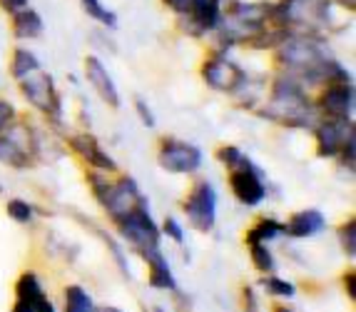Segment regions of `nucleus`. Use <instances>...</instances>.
I'll return each mask as SVG.
<instances>
[{"instance_id": "1a4fd4ad", "label": "nucleus", "mask_w": 356, "mask_h": 312, "mask_svg": "<svg viewBox=\"0 0 356 312\" xmlns=\"http://www.w3.org/2000/svg\"><path fill=\"white\" fill-rule=\"evenodd\" d=\"M85 72H88V80L90 85L100 93V98L105 102H110L113 108H120V95H118V88H115L113 78L107 75V70L102 68V63L97 61L95 55H90L88 61H85Z\"/></svg>"}, {"instance_id": "72a5a7b5", "label": "nucleus", "mask_w": 356, "mask_h": 312, "mask_svg": "<svg viewBox=\"0 0 356 312\" xmlns=\"http://www.w3.org/2000/svg\"><path fill=\"white\" fill-rule=\"evenodd\" d=\"M97 312H122V310H120V307H100Z\"/></svg>"}, {"instance_id": "b1692460", "label": "nucleus", "mask_w": 356, "mask_h": 312, "mask_svg": "<svg viewBox=\"0 0 356 312\" xmlns=\"http://www.w3.org/2000/svg\"><path fill=\"white\" fill-rule=\"evenodd\" d=\"M8 215L18 222H28L33 217V210H30V205L23 203V200H10L8 203Z\"/></svg>"}, {"instance_id": "2f4dec72", "label": "nucleus", "mask_w": 356, "mask_h": 312, "mask_svg": "<svg viewBox=\"0 0 356 312\" xmlns=\"http://www.w3.org/2000/svg\"><path fill=\"white\" fill-rule=\"evenodd\" d=\"M13 312H35V307H33V302H28V300H18V305L13 307Z\"/></svg>"}, {"instance_id": "7ed1b4c3", "label": "nucleus", "mask_w": 356, "mask_h": 312, "mask_svg": "<svg viewBox=\"0 0 356 312\" xmlns=\"http://www.w3.org/2000/svg\"><path fill=\"white\" fill-rule=\"evenodd\" d=\"M160 165L170 173H195L202 165V153L190 143L167 140L160 150Z\"/></svg>"}, {"instance_id": "f257e3e1", "label": "nucleus", "mask_w": 356, "mask_h": 312, "mask_svg": "<svg viewBox=\"0 0 356 312\" xmlns=\"http://www.w3.org/2000/svg\"><path fill=\"white\" fill-rule=\"evenodd\" d=\"M120 225H122L125 237H130L137 247H143V252L160 247V230L154 228L152 217L147 215V203L140 205V208H135L130 215L122 217Z\"/></svg>"}, {"instance_id": "bb28decb", "label": "nucleus", "mask_w": 356, "mask_h": 312, "mask_svg": "<svg viewBox=\"0 0 356 312\" xmlns=\"http://www.w3.org/2000/svg\"><path fill=\"white\" fill-rule=\"evenodd\" d=\"M167 6L175 8L177 13H192V8L200 3V0H165Z\"/></svg>"}, {"instance_id": "f704fd0d", "label": "nucleus", "mask_w": 356, "mask_h": 312, "mask_svg": "<svg viewBox=\"0 0 356 312\" xmlns=\"http://www.w3.org/2000/svg\"><path fill=\"white\" fill-rule=\"evenodd\" d=\"M280 312H289V310H280Z\"/></svg>"}, {"instance_id": "f03ea898", "label": "nucleus", "mask_w": 356, "mask_h": 312, "mask_svg": "<svg viewBox=\"0 0 356 312\" xmlns=\"http://www.w3.org/2000/svg\"><path fill=\"white\" fill-rule=\"evenodd\" d=\"M184 212L197 230H209L217 217V195L209 182H200L184 203Z\"/></svg>"}, {"instance_id": "393cba45", "label": "nucleus", "mask_w": 356, "mask_h": 312, "mask_svg": "<svg viewBox=\"0 0 356 312\" xmlns=\"http://www.w3.org/2000/svg\"><path fill=\"white\" fill-rule=\"evenodd\" d=\"M267 290L274 295H282V297H291L294 295V288H291V282L280 280V277H269L267 280Z\"/></svg>"}, {"instance_id": "39448f33", "label": "nucleus", "mask_w": 356, "mask_h": 312, "mask_svg": "<svg viewBox=\"0 0 356 312\" xmlns=\"http://www.w3.org/2000/svg\"><path fill=\"white\" fill-rule=\"evenodd\" d=\"M229 182H232V190H234L239 203L259 205L261 200H264V192H267L264 190V182L259 180V173L252 168L250 160L244 162L242 168H237L234 173H232Z\"/></svg>"}, {"instance_id": "7c9ffc66", "label": "nucleus", "mask_w": 356, "mask_h": 312, "mask_svg": "<svg viewBox=\"0 0 356 312\" xmlns=\"http://www.w3.org/2000/svg\"><path fill=\"white\" fill-rule=\"evenodd\" d=\"M137 110H140V118L147 127H154V115L149 113V108L145 105V100H137Z\"/></svg>"}, {"instance_id": "412c9836", "label": "nucleus", "mask_w": 356, "mask_h": 312, "mask_svg": "<svg viewBox=\"0 0 356 312\" xmlns=\"http://www.w3.org/2000/svg\"><path fill=\"white\" fill-rule=\"evenodd\" d=\"M38 61H35V55L28 53V50H18L15 53V61H13V75L18 80H23L25 75H30V72H35L38 70Z\"/></svg>"}, {"instance_id": "20e7f679", "label": "nucleus", "mask_w": 356, "mask_h": 312, "mask_svg": "<svg viewBox=\"0 0 356 312\" xmlns=\"http://www.w3.org/2000/svg\"><path fill=\"white\" fill-rule=\"evenodd\" d=\"M102 203H105L107 212L120 222L125 215H130L135 208L145 205V198L140 195V190H137L135 180L127 178V180H122L120 185L107 187V192L102 195Z\"/></svg>"}, {"instance_id": "2eb2a0df", "label": "nucleus", "mask_w": 356, "mask_h": 312, "mask_svg": "<svg viewBox=\"0 0 356 312\" xmlns=\"http://www.w3.org/2000/svg\"><path fill=\"white\" fill-rule=\"evenodd\" d=\"M192 20L200 23V28H217L222 20V8L220 0H200L195 8H192Z\"/></svg>"}, {"instance_id": "473e14b6", "label": "nucleus", "mask_w": 356, "mask_h": 312, "mask_svg": "<svg viewBox=\"0 0 356 312\" xmlns=\"http://www.w3.org/2000/svg\"><path fill=\"white\" fill-rule=\"evenodd\" d=\"M346 285H349V295H351V297H354V272H351V275L349 277H346Z\"/></svg>"}, {"instance_id": "5701e85b", "label": "nucleus", "mask_w": 356, "mask_h": 312, "mask_svg": "<svg viewBox=\"0 0 356 312\" xmlns=\"http://www.w3.org/2000/svg\"><path fill=\"white\" fill-rule=\"evenodd\" d=\"M80 3H83V8L88 10V15H92L95 20H100V23L110 25V28H115V25H118V18H115V13L105 10L100 0H80Z\"/></svg>"}, {"instance_id": "aec40b11", "label": "nucleus", "mask_w": 356, "mask_h": 312, "mask_svg": "<svg viewBox=\"0 0 356 312\" xmlns=\"http://www.w3.org/2000/svg\"><path fill=\"white\" fill-rule=\"evenodd\" d=\"M284 233V225H280V222L274 220H261L257 228L250 230V235H247V240L250 242H267L272 240V237H277V235Z\"/></svg>"}, {"instance_id": "c756f323", "label": "nucleus", "mask_w": 356, "mask_h": 312, "mask_svg": "<svg viewBox=\"0 0 356 312\" xmlns=\"http://www.w3.org/2000/svg\"><path fill=\"white\" fill-rule=\"evenodd\" d=\"M344 247H346V252L349 255H354V235H356V230H354V222H349V225H344Z\"/></svg>"}, {"instance_id": "a878e982", "label": "nucleus", "mask_w": 356, "mask_h": 312, "mask_svg": "<svg viewBox=\"0 0 356 312\" xmlns=\"http://www.w3.org/2000/svg\"><path fill=\"white\" fill-rule=\"evenodd\" d=\"M13 115H15V110H13V105H10V102L0 100V130H6V127H8V123L13 120Z\"/></svg>"}, {"instance_id": "4be33fe9", "label": "nucleus", "mask_w": 356, "mask_h": 312, "mask_svg": "<svg viewBox=\"0 0 356 312\" xmlns=\"http://www.w3.org/2000/svg\"><path fill=\"white\" fill-rule=\"evenodd\" d=\"M250 250H252V260H254L257 270H261V272L274 270V258L264 242H250Z\"/></svg>"}, {"instance_id": "c85d7f7f", "label": "nucleus", "mask_w": 356, "mask_h": 312, "mask_svg": "<svg viewBox=\"0 0 356 312\" xmlns=\"http://www.w3.org/2000/svg\"><path fill=\"white\" fill-rule=\"evenodd\" d=\"M165 233H170L175 237L177 242H184V235H182V230H179V225H177V220H172V217H167L165 220Z\"/></svg>"}, {"instance_id": "a211bd4d", "label": "nucleus", "mask_w": 356, "mask_h": 312, "mask_svg": "<svg viewBox=\"0 0 356 312\" xmlns=\"http://www.w3.org/2000/svg\"><path fill=\"white\" fill-rule=\"evenodd\" d=\"M65 310L67 312H92V300L80 285H70L65 290Z\"/></svg>"}, {"instance_id": "cd10ccee", "label": "nucleus", "mask_w": 356, "mask_h": 312, "mask_svg": "<svg viewBox=\"0 0 356 312\" xmlns=\"http://www.w3.org/2000/svg\"><path fill=\"white\" fill-rule=\"evenodd\" d=\"M0 6L6 8L8 13H13V15H18V13H23L28 8V0H0Z\"/></svg>"}, {"instance_id": "0eeeda50", "label": "nucleus", "mask_w": 356, "mask_h": 312, "mask_svg": "<svg viewBox=\"0 0 356 312\" xmlns=\"http://www.w3.org/2000/svg\"><path fill=\"white\" fill-rule=\"evenodd\" d=\"M23 93L35 108L45 110H58V95H55V88H53V80L50 75H42V72H30L23 78Z\"/></svg>"}, {"instance_id": "dca6fc26", "label": "nucleus", "mask_w": 356, "mask_h": 312, "mask_svg": "<svg viewBox=\"0 0 356 312\" xmlns=\"http://www.w3.org/2000/svg\"><path fill=\"white\" fill-rule=\"evenodd\" d=\"M42 33V20L35 10L25 8L15 15V36L18 38H38Z\"/></svg>"}, {"instance_id": "f3484780", "label": "nucleus", "mask_w": 356, "mask_h": 312, "mask_svg": "<svg viewBox=\"0 0 356 312\" xmlns=\"http://www.w3.org/2000/svg\"><path fill=\"white\" fill-rule=\"evenodd\" d=\"M0 162H8V165H15V168H23L28 162L25 155V148H20L15 138H0Z\"/></svg>"}, {"instance_id": "6e6552de", "label": "nucleus", "mask_w": 356, "mask_h": 312, "mask_svg": "<svg viewBox=\"0 0 356 312\" xmlns=\"http://www.w3.org/2000/svg\"><path fill=\"white\" fill-rule=\"evenodd\" d=\"M202 75L214 91H237L239 85L244 83V72L239 70L234 63L222 61V58L209 61L207 65H204Z\"/></svg>"}, {"instance_id": "9d476101", "label": "nucleus", "mask_w": 356, "mask_h": 312, "mask_svg": "<svg viewBox=\"0 0 356 312\" xmlns=\"http://www.w3.org/2000/svg\"><path fill=\"white\" fill-rule=\"evenodd\" d=\"M321 105L337 120H346L351 115V108H354V91L349 85H332L321 98Z\"/></svg>"}, {"instance_id": "6ab92c4d", "label": "nucleus", "mask_w": 356, "mask_h": 312, "mask_svg": "<svg viewBox=\"0 0 356 312\" xmlns=\"http://www.w3.org/2000/svg\"><path fill=\"white\" fill-rule=\"evenodd\" d=\"M18 297H20V300L33 302V307H35L38 302L45 297V295H42L40 282H38V277L33 275V272H28V275L20 277V282H18Z\"/></svg>"}, {"instance_id": "9b49d317", "label": "nucleus", "mask_w": 356, "mask_h": 312, "mask_svg": "<svg viewBox=\"0 0 356 312\" xmlns=\"http://www.w3.org/2000/svg\"><path fill=\"white\" fill-rule=\"evenodd\" d=\"M351 138H354V132L346 138V120L324 123L319 127V153L321 155H337L341 148H346Z\"/></svg>"}, {"instance_id": "f8f14e48", "label": "nucleus", "mask_w": 356, "mask_h": 312, "mask_svg": "<svg viewBox=\"0 0 356 312\" xmlns=\"http://www.w3.org/2000/svg\"><path fill=\"white\" fill-rule=\"evenodd\" d=\"M324 228V215L319 210H304L297 212L289 222L284 225V233L294 235V237H312Z\"/></svg>"}, {"instance_id": "423d86ee", "label": "nucleus", "mask_w": 356, "mask_h": 312, "mask_svg": "<svg viewBox=\"0 0 356 312\" xmlns=\"http://www.w3.org/2000/svg\"><path fill=\"white\" fill-rule=\"evenodd\" d=\"M282 61L289 63V65H294V68H304V70H316V68H324L329 63L327 58H324V53L319 50V45L307 40V38L284 42V48H282Z\"/></svg>"}, {"instance_id": "4468645a", "label": "nucleus", "mask_w": 356, "mask_h": 312, "mask_svg": "<svg viewBox=\"0 0 356 312\" xmlns=\"http://www.w3.org/2000/svg\"><path fill=\"white\" fill-rule=\"evenodd\" d=\"M72 145H75V150L80 153V155L88 157V160L92 162L95 168H100V170H115V160L100 150V145H97L95 138H90V135H80V138L72 140Z\"/></svg>"}, {"instance_id": "ddd939ff", "label": "nucleus", "mask_w": 356, "mask_h": 312, "mask_svg": "<svg viewBox=\"0 0 356 312\" xmlns=\"http://www.w3.org/2000/svg\"><path fill=\"white\" fill-rule=\"evenodd\" d=\"M145 258L147 263L152 265L149 267V285L157 290H175L177 288V282H175L172 272L167 267L165 258L160 255V247H154V250H145Z\"/></svg>"}]
</instances>
